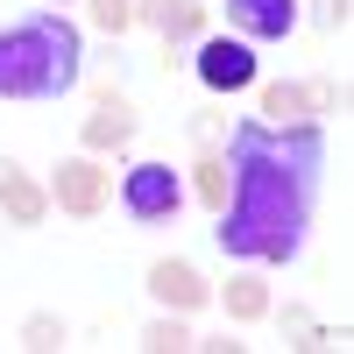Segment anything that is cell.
<instances>
[{
  "label": "cell",
  "instance_id": "obj_12",
  "mask_svg": "<svg viewBox=\"0 0 354 354\" xmlns=\"http://www.w3.org/2000/svg\"><path fill=\"white\" fill-rule=\"evenodd\" d=\"M227 312L234 319H262V312H270V290H262V283H227Z\"/></svg>",
  "mask_w": 354,
  "mask_h": 354
},
{
  "label": "cell",
  "instance_id": "obj_5",
  "mask_svg": "<svg viewBox=\"0 0 354 354\" xmlns=\"http://www.w3.org/2000/svg\"><path fill=\"white\" fill-rule=\"evenodd\" d=\"M198 78L213 85V93H241V85H255V50H248L241 36L198 43Z\"/></svg>",
  "mask_w": 354,
  "mask_h": 354
},
{
  "label": "cell",
  "instance_id": "obj_11",
  "mask_svg": "<svg viewBox=\"0 0 354 354\" xmlns=\"http://www.w3.org/2000/svg\"><path fill=\"white\" fill-rule=\"evenodd\" d=\"M312 93L305 85H270V93H262V113H270V121H312Z\"/></svg>",
  "mask_w": 354,
  "mask_h": 354
},
{
  "label": "cell",
  "instance_id": "obj_8",
  "mask_svg": "<svg viewBox=\"0 0 354 354\" xmlns=\"http://www.w3.org/2000/svg\"><path fill=\"white\" fill-rule=\"evenodd\" d=\"M149 290H156L163 305H177V312L205 305V283H198V270H192V262H156V270H149Z\"/></svg>",
  "mask_w": 354,
  "mask_h": 354
},
{
  "label": "cell",
  "instance_id": "obj_10",
  "mask_svg": "<svg viewBox=\"0 0 354 354\" xmlns=\"http://www.w3.org/2000/svg\"><path fill=\"white\" fill-rule=\"evenodd\" d=\"M156 28H163L170 43L198 36V28H205V0H163V8H156Z\"/></svg>",
  "mask_w": 354,
  "mask_h": 354
},
{
  "label": "cell",
  "instance_id": "obj_9",
  "mask_svg": "<svg viewBox=\"0 0 354 354\" xmlns=\"http://www.w3.org/2000/svg\"><path fill=\"white\" fill-rule=\"evenodd\" d=\"M135 135V113H128V100H100V113L85 121V149H121V142Z\"/></svg>",
  "mask_w": 354,
  "mask_h": 354
},
{
  "label": "cell",
  "instance_id": "obj_3",
  "mask_svg": "<svg viewBox=\"0 0 354 354\" xmlns=\"http://www.w3.org/2000/svg\"><path fill=\"white\" fill-rule=\"evenodd\" d=\"M121 205L142 227H163V220H177V205H185V177H177L170 163H135L121 177Z\"/></svg>",
  "mask_w": 354,
  "mask_h": 354
},
{
  "label": "cell",
  "instance_id": "obj_13",
  "mask_svg": "<svg viewBox=\"0 0 354 354\" xmlns=\"http://www.w3.org/2000/svg\"><path fill=\"white\" fill-rule=\"evenodd\" d=\"M198 198L213 205V213L227 205V163H220V156H198Z\"/></svg>",
  "mask_w": 354,
  "mask_h": 354
},
{
  "label": "cell",
  "instance_id": "obj_7",
  "mask_svg": "<svg viewBox=\"0 0 354 354\" xmlns=\"http://www.w3.org/2000/svg\"><path fill=\"white\" fill-rule=\"evenodd\" d=\"M0 213H8L15 227H43V213H50V192L15 156H0Z\"/></svg>",
  "mask_w": 354,
  "mask_h": 354
},
{
  "label": "cell",
  "instance_id": "obj_15",
  "mask_svg": "<svg viewBox=\"0 0 354 354\" xmlns=\"http://www.w3.org/2000/svg\"><path fill=\"white\" fill-rule=\"evenodd\" d=\"M142 340H149L156 354H177V347H192V333H185V326H177V319H156V326H149V333H142Z\"/></svg>",
  "mask_w": 354,
  "mask_h": 354
},
{
  "label": "cell",
  "instance_id": "obj_17",
  "mask_svg": "<svg viewBox=\"0 0 354 354\" xmlns=\"http://www.w3.org/2000/svg\"><path fill=\"white\" fill-rule=\"evenodd\" d=\"M319 21H326V28H340V21H347V0H319Z\"/></svg>",
  "mask_w": 354,
  "mask_h": 354
},
{
  "label": "cell",
  "instance_id": "obj_2",
  "mask_svg": "<svg viewBox=\"0 0 354 354\" xmlns=\"http://www.w3.org/2000/svg\"><path fill=\"white\" fill-rule=\"evenodd\" d=\"M85 64V43H78V21L36 8L0 28V100H57L78 85Z\"/></svg>",
  "mask_w": 354,
  "mask_h": 354
},
{
  "label": "cell",
  "instance_id": "obj_6",
  "mask_svg": "<svg viewBox=\"0 0 354 354\" xmlns=\"http://www.w3.org/2000/svg\"><path fill=\"white\" fill-rule=\"evenodd\" d=\"M227 21L255 43H283L298 28V0H227Z\"/></svg>",
  "mask_w": 354,
  "mask_h": 354
},
{
  "label": "cell",
  "instance_id": "obj_4",
  "mask_svg": "<svg viewBox=\"0 0 354 354\" xmlns=\"http://www.w3.org/2000/svg\"><path fill=\"white\" fill-rule=\"evenodd\" d=\"M106 192H113V177H106L93 156H71V163H57V185H50V198L64 205L71 220H93L100 205H106Z\"/></svg>",
  "mask_w": 354,
  "mask_h": 354
},
{
  "label": "cell",
  "instance_id": "obj_16",
  "mask_svg": "<svg viewBox=\"0 0 354 354\" xmlns=\"http://www.w3.org/2000/svg\"><path fill=\"white\" fill-rule=\"evenodd\" d=\"M21 333H28V347H57V340H64V326H57V319H43V312H36V319H28V326H21Z\"/></svg>",
  "mask_w": 354,
  "mask_h": 354
},
{
  "label": "cell",
  "instance_id": "obj_14",
  "mask_svg": "<svg viewBox=\"0 0 354 354\" xmlns=\"http://www.w3.org/2000/svg\"><path fill=\"white\" fill-rule=\"evenodd\" d=\"M93 21L106 28V36H121V28L135 21V0H93Z\"/></svg>",
  "mask_w": 354,
  "mask_h": 354
},
{
  "label": "cell",
  "instance_id": "obj_1",
  "mask_svg": "<svg viewBox=\"0 0 354 354\" xmlns=\"http://www.w3.org/2000/svg\"><path fill=\"white\" fill-rule=\"evenodd\" d=\"M319 170H326V128L319 121H234L220 248L234 262H290L312 234Z\"/></svg>",
  "mask_w": 354,
  "mask_h": 354
}]
</instances>
